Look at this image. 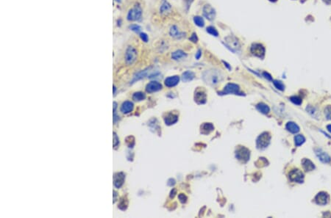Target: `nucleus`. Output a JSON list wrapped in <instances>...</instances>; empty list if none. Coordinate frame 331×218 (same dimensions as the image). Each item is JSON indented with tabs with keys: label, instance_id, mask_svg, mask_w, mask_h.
Returning <instances> with one entry per match:
<instances>
[{
	"label": "nucleus",
	"instance_id": "1",
	"mask_svg": "<svg viewBox=\"0 0 331 218\" xmlns=\"http://www.w3.org/2000/svg\"><path fill=\"white\" fill-rule=\"evenodd\" d=\"M222 75L220 72L216 70L207 71L204 73L203 79L206 83L210 84H217L222 80Z\"/></svg>",
	"mask_w": 331,
	"mask_h": 218
},
{
	"label": "nucleus",
	"instance_id": "2",
	"mask_svg": "<svg viewBox=\"0 0 331 218\" xmlns=\"http://www.w3.org/2000/svg\"><path fill=\"white\" fill-rule=\"evenodd\" d=\"M142 16V9L139 5H136L128 12L127 18L128 21H139Z\"/></svg>",
	"mask_w": 331,
	"mask_h": 218
},
{
	"label": "nucleus",
	"instance_id": "3",
	"mask_svg": "<svg viewBox=\"0 0 331 218\" xmlns=\"http://www.w3.org/2000/svg\"><path fill=\"white\" fill-rule=\"evenodd\" d=\"M137 59V51L133 46H129L127 49L125 53V60L127 64L131 65Z\"/></svg>",
	"mask_w": 331,
	"mask_h": 218
},
{
	"label": "nucleus",
	"instance_id": "4",
	"mask_svg": "<svg viewBox=\"0 0 331 218\" xmlns=\"http://www.w3.org/2000/svg\"><path fill=\"white\" fill-rule=\"evenodd\" d=\"M270 135L268 133L264 132L258 137L257 140V146L258 148H264L267 147L270 143Z\"/></svg>",
	"mask_w": 331,
	"mask_h": 218
},
{
	"label": "nucleus",
	"instance_id": "5",
	"mask_svg": "<svg viewBox=\"0 0 331 218\" xmlns=\"http://www.w3.org/2000/svg\"><path fill=\"white\" fill-rule=\"evenodd\" d=\"M224 40H225V43L227 48H229L233 52H235V50H237L238 49L240 48L239 41H238L237 38L235 37L228 36L224 38Z\"/></svg>",
	"mask_w": 331,
	"mask_h": 218
},
{
	"label": "nucleus",
	"instance_id": "6",
	"mask_svg": "<svg viewBox=\"0 0 331 218\" xmlns=\"http://www.w3.org/2000/svg\"><path fill=\"white\" fill-rule=\"evenodd\" d=\"M289 179L292 182L303 183L304 175L301 170H298V169H295V170H291L289 173Z\"/></svg>",
	"mask_w": 331,
	"mask_h": 218
},
{
	"label": "nucleus",
	"instance_id": "7",
	"mask_svg": "<svg viewBox=\"0 0 331 218\" xmlns=\"http://www.w3.org/2000/svg\"><path fill=\"white\" fill-rule=\"evenodd\" d=\"M236 157L243 162H246L249 158V151L244 147H241L236 152Z\"/></svg>",
	"mask_w": 331,
	"mask_h": 218
},
{
	"label": "nucleus",
	"instance_id": "8",
	"mask_svg": "<svg viewBox=\"0 0 331 218\" xmlns=\"http://www.w3.org/2000/svg\"><path fill=\"white\" fill-rule=\"evenodd\" d=\"M203 15L207 19L212 21L216 17V11L210 5H205L203 8Z\"/></svg>",
	"mask_w": 331,
	"mask_h": 218
},
{
	"label": "nucleus",
	"instance_id": "9",
	"mask_svg": "<svg viewBox=\"0 0 331 218\" xmlns=\"http://www.w3.org/2000/svg\"><path fill=\"white\" fill-rule=\"evenodd\" d=\"M329 195L325 192H321L317 194L315 197V201L318 205H326L328 203Z\"/></svg>",
	"mask_w": 331,
	"mask_h": 218
},
{
	"label": "nucleus",
	"instance_id": "10",
	"mask_svg": "<svg viewBox=\"0 0 331 218\" xmlns=\"http://www.w3.org/2000/svg\"><path fill=\"white\" fill-rule=\"evenodd\" d=\"M223 93H234V94H240L239 93V86L236 84L230 83L226 85L224 87Z\"/></svg>",
	"mask_w": 331,
	"mask_h": 218
},
{
	"label": "nucleus",
	"instance_id": "11",
	"mask_svg": "<svg viewBox=\"0 0 331 218\" xmlns=\"http://www.w3.org/2000/svg\"><path fill=\"white\" fill-rule=\"evenodd\" d=\"M124 178H125V175L123 173H118L114 175V185L116 188H120V187L122 186L124 182Z\"/></svg>",
	"mask_w": 331,
	"mask_h": 218
},
{
	"label": "nucleus",
	"instance_id": "12",
	"mask_svg": "<svg viewBox=\"0 0 331 218\" xmlns=\"http://www.w3.org/2000/svg\"><path fill=\"white\" fill-rule=\"evenodd\" d=\"M162 89V85L161 84H160L158 82H149L146 87V90L148 93H153L156 92V91L160 90Z\"/></svg>",
	"mask_w": 331,
	"mask_h": 218
},
{
	"label": "nucleus",
	"instance_id": "13",
	"mask_svg": "<svg viewBox=\"0 0 331 218\" xmlns=\"http://www.w3.org/2000/svg\"><path fill=\"white\" fill-rule=\"evenodd\" d=\"M251 52L255 56L261 57L264 55V48L260 44H255L252 46L251 48Z\"/></svg>",
	"mask_w": 331,
	"mask_h": 218
},
{
	"label": "nucleus",
	"instance_id": "14",
	"mask_svg": "<svg viewBox=\"0 0 331 218\" xmlns=\"http://www.w3.org/2000/svg\"><path fill=\"white\" fill-rule=\"evenodd\" d=\"M172 6L166 0H163L161 3V5L160 7V13L162 15H168L169 13H171Z\"/></svg>",
	"mask_w": 331,
	"mask_h": 218
},
{
	"label": "nucleus",
	"instance_id": "15",
	"mask_svg": "<svg viewBox=\"0 0 331 218\" xmlns=\"http://www.w3.org/2000/svg\"><path fill=\"white\" fill-rule=\"evenodd\" d=\"M316 154L318 156V158L320 159V160L323 163H329L330 162V157L325 153V152L322 151L321 149H317L316 150Z\"/></svg>",
	"mask_w": 331,
	"mask_h": 218
},
{
	"label": "nucleus",
	"instance_id": "16",
	"mask_svg": "<svg viewBox=\"0 0 331 218\" xmlns=\"http://www.w3.org/2000/svg\"><path fill=\"white\" fill-rule=\"evenodd\" d=\"M169 34L172 37H174V38H181L185 36V35L184 33L180 32V30H179L178 27H177V26H175V25H174V26H172V27L170 28Z\"/></svg>",
	"mask_w": 331,
	"mask_h": 218
},
{
	"label": "nucleus",
	"instance_id": "17",
	"mask_svg": "<svg viewBox=\"0 0 331 218\" xmlns=\"http://www.w3.org/2000/svg\"><path fill=\"white\" fill-rule=\"evenodd\" d=\"M179 81H180V78H179V77H177V76L170 77L166 79L165 84L166 87H174V86L177 85V84H178Z\"/></svg>",
	"mask_w": 331,
	"mask_h": 218
},
{
	"label": "nucleus",
	"instance_id": "18",
	"mask_svg": "<svg viewBox=\"0 0 331 218\" xmlns=\"http://www.w3.org/2000/svg\"><path fill=\"white\" fill-rule=\"evenodd\" d=\"M302 164H303V167L305 171H311V170H313L314 168H315V166H314L313 162L310 161V160H308V159H304L303 161H302Z\"/></svg>",
	"mask_w": 331,
	"mask_h": 218
},
{
	"label": "nucleus",
	"instance_id": "19",
	"mask_svg": "<svg viewBox=\"0 0 331 218\" xmlns=\"http://www.w3.org/2000/svg\"><path fill=\"white\" fill-rule=\"evenodd\" d=\"M285 128L288 131L293 133V134H296V133H298L300 131V127L298 126V125L294 122H288L285 126Z\"/></svg>",
	"mask_w": 331,
	"mask_h": 218
},
{
	"label": "nucleus",
	"instance_id": "20",
	"mask_svg": "<svg viewBox=\"0 0 331 218\" xmlns=\"http://www.w3.org/2000/svg\"><path fill=\"white\" fill-rule=\"evenodd\" d=\"M133 109V104L130 101H125L122 104L121 107V111L123 113L130 112Z\"/></svg>",
	"mask_w": 331,
	"mask_h": 218
},
{
	"label": "nucleus",
	"instance_id": "21",
	"mask_svg": "<svg viewBox=\"0 0 331 218\" xmlns=\"http://www.w3.org/2000/svg\"><path fill=\"white\" fill-rule=\"evenodd\" d=\"M164 121H165L166 124L172 125V124H174V123H175L177 121H178V118H177V116L175 115L171 114V113H170V114H168L166 116V118H164Z\"/></svg>",
	"mask_w": 331,
	"mask_h": 218
},
{
	"label": "nucleus",
	"instance_id": "22",
	"mask_svg": "<svg viewBox=\"0 0 331 218\" xmlns=\"http://www.w3.org/2000/svg\"><path fill=\"white\" fill-rule=\"evenodd\" d=\"M172 57L175 60H180L186 57V54L181 50H177L172 54Z\"/></svg>",
	"mask_w": 331,
	"mask_h": 218
},
{
	"label": "nucleus",
	"instance_id": "23",
	"mask_svg": "<svg viewBox=\"0 0 331 218\" xmlns=\"http://www.w3.org/2000/svg\"><path fill=\"white\" fill-rule=\"evenodd\" d=\"M148 70H149V68L146 69V70L141 71L137 73V74L135 75L134 79H133V82H136V81L139 80V79L144 78L145 77L148 76V73H149V71H148ZM148 77H149V76H148Z\"/></svg>",
	"mask_w": 331,
	"mask_h": 218
},
{
	"label": "nucleus",
	"instance_id": "24",
	"mask_svg": "<svg viewBox=\"0 0 331 218\" xmlns=\"http://www.w3.org/2000/svg\"><path fill=\"white\" fill-rule=\"evenodd\" d=\"M214 129V127L211 123H205L202 125V126H201V131L203 134H208L210 131H212Z\"/></svg>",
	"mask_w": 331,
	"mask_h": 218
},
{
	"label": "nucleus",
	"instance_id": "25",
	"mask_svg": "<svg viewBox=\"0 0 331 218\" xmlns=\"http://www.w3.org/2000/svg\"><path fill=\"white\" fill-rule=\"evenodd\" d=\"M195 101L199 104H204L206 101V96L204 93L199 92L195 95Z\"/></svg>",
	"mask_w": 331,
	"mask_h": 218
},
{
	"label": "nucleus",
	"instance_id": "26",
	"mask_svg": "<svg viewBox=\"0 0 331 218\" xmlns=\"http://www.w3.org/2000/svg\"><path fill=\"white\" fill-rule=\"evenodd\" d=\"M194 78V74L192 71H185L183 74V77H182V80L183 82H189V81H191L192 79Z\"/></svg>",
	"mask_w": 331,
	"mask_h": 218
},
{
	"label": "nucleus",
	"instance_id": "27",
	"mask_svg": "<svg viewBox=\"0 0 331 218\" xmlns=\"http://www.w3.org/2000/svg\"><path fill=\"white\" fill-rule=\"evenodd\" d=\"M257 109L260 111L261 112L263 113V114H267L269 112V107L266 105V104H263V103H260L257 105Z\"/></svg>",
	"mask_w": 331,
	"mask_h": 218
},
{
	"label": "nucleus",
	"instance_id": "28",
	"mask_svg": "<svg viewBox=\"0 0 331 218\" xmlns=\"http://www.w3.org/2000/svg\"><path fill=\"white\" fill-rule=\"evenodd\" d=\"M294 141H295V145H296L297 146H300V145H303V143H305V139L303 135L299 134V135H297V136L294 137Z\"/></svg>",
	"mask_w": 331,
	"mask_h": 218
},
{
	"label": "nucleus",
	"instance_id": "29",
	"mask_svg": "<svg viewBox=\"0 0 331 218\" xmlns=\"http://www.w3.org/2000/svg\"><path fill=\"white\" fill-rule=\"evenodd\" d=\"M194 21L196 25H197L198 27H204V25H205V21H204L203 18L200 16L194 17Z\"/></svg>",
	"mask_w": 331,
	"mask_h": 218
},
{
	"label": "nucleus",
	"instance_id": "30",
	"mask_svg": "<svg viewBox=\"0 0 331 218\" xmlns=\"http://www.w3.org/2000/svg\"><path fill=\"white\" fill-rule=\"evenodd\" d=\"M133 100L135 101H142L145 99V95L144 93H143L141 92L135 93L133 94Z\"/></svg>",
	"mask_w": 331,
	"mask_h": 218
},
{
	"label": "nucleus",
	"instance_id": "31",
	"mask_svg": "<svg viewBox=\"0 0 331 218\" xmlns=\"http://www.w3.org/2000/svg\"><path fill=\"white\" fill-rule=\"evenodd\" d=\"M207 32L209 34H210L211 35H214V36L215 37H217L218 35H219V33H218V31L217 30H216L215 27H207Z\"/></svg>",
	"mask_w": 331,
	"mask_h": 218
},
{
	"label": "nucleus",
	"instance_id": "32",
	"mask_svg": "<svg viewBox=\"0 0 331 218\" xmlns=\"http://www.w3.org/2000/svg\"><path fill=\"white\" fill-rule=\"evenodd\" d=\"M290 100H291V102H293L294 104H297V105H300L302 104V99L298 96H292V97L290 98Z\"/></svg>",
	"mask_w": 331,
	"mask_h": 218
},
{
	"label": "nucleus",
	"instance_id": "33",
	"mask_svg": "<svg viewBox=\"0 0 331 218\" xmlns=\"http://www.w3.org/2000/svg\"><path fill=\"white\" fill-rule=\"evenodd\" d=\"M274 84L275 87H276L278 90H283L285 89L284 84L282 83L280 81H278V80L274 81Z\"/></svg>",
	"mask_w": 331,
	"mask_h": 218
},
{
	"label": "nucleus",
	"instance_id": "34",
	"mask_svg": "<svg viewBox=\"0 0 331 218\" xmlns=\"http://www.w3.org/2000/svg\"><path fill=\"white\" fill-rule=\"evenodd\" d=\"M325 114L327 119L331 120V106H327L325 109Z\"/></svg>",
	"mask_w": 331,
	"mask_h": 218
},
{
	"label": "nucleus",
	"instance_id": "35",
	"mask_svg": "<svg viewBox=\"0 0 331 218\" xmlns=\"http://www.w3.org/2000/svg\"><path fill=\"white\" fill-rule=\"evenodd\" d=\"M130 30H132V31L135 32V33H140V31L141 30V27L138 26V25H137V24L131 25V26L130 27Z\"/></svg>",
	"mask_w": 331,
	"mask_h": 218
},
{
	"label": "nucleus",
	"instance_id": "36",
	"mask_svg": "<svg viewBox=\"0 0 331 218\" xmlns=\"http://www.w3.org/2000/svg\"><path fill=\"white\" fill-rule=\"evenodd\" d=\"M140 37H141V40H142L143 41H144V42H147L148 41L149 37L146 33H141V34H140Z\"/></svg>",
	"mask_w": 331,
	"mask_h": 218
},
{
	"label": "nucleus",
	"instance_id": "37",
	"mask_svg": "<svg viewBox=\"0 0 331 218\" xmlns=\"http://www.w3.org/2000/svg\"><path fill=\"white\" fill-rule=\"evenodd\" d=\"M119 143V138H118L117 135H116V133H114V147L117 146Z\"/></svg>",
	"mask_w": 331,
	"mask_h": 218
},
{
	"label": "nucleus",
	"instance_id": "38",
	"mask_svg": "<svg viewBox=\"0 0 331 218\" xmlns=\"http://www.w3.org/2000/svg\"><path fill=\"white\" fill-rule=\"evenodd\" d=\"M179 199H180V202L181 203H185L187 201V197L184 194H180L179 195Z\"/></svg>",
	"mask_w": 331,
	"mask_h": 218
},
{
	"label": "nucleus",
	"instance_id": "39",
	"mask_svg": "<svg viewBox=\"0 0 331 218\" xmlns=\"http://www.w3.org/2000/svg\"><path fill=\"white\" fill-rule=\"evenodd\" d=\"M190 40H191V41L194 42V43H197V42L198 41V38H197V34H196V33L192 34V35L191 36V38H190Z\"/></svg>",
	"mask_w": 331,
	"mask_h": 218
},
{
	"label": "nucleus",
	"instance_id": "40",
	"mask_svg": "<svg viewBox=\"0 0 331 218\" xmlns=\"http://www.w3.org/2000/svg\"><path fill=\"white\" fill-rule=\"evenodd\" d=\"M201 55H202V52H201V50H198L197 53L196 54V58H197V60H199V59L200 58Z\"/></svg>",
	"mask_w": 331,
	"mask_h": 218
},
{
	"label": "nucleus",
	"instance_id": "41",
	"mask_svg": "<svg viewBox=\"0 0 331 218\" xmlns=\"http://www.w3.org/2000/svg\"><path fill=\"white\" fill-rule=\"evenodd\" d=\"M176 192H177L176 189H173V190H172V192H171V195H170V197H172V198H173V197H175V194H176Z\"/></svg>",
	"mask_w": 331,
	"mask_h": 218
},
{
	"label": "nucleus",
	"instance_id": "42",
	"mask_svg": "<svg viewBox=\"0 0 331 218\" xmlns=\"http://www.w3.org/2000/svg\"><path fill=\"white\" fill-rule=\"evenodd\" d=\"M263 75H264L265 77L267 78L268 80H272V77L268 74V73H263Z\"/></svg>",
	"mask_w": 331,
	"mask_h": 218
},
{
	"label": "nucleus",
	"instance_id": "43",
	"mask_svg": "<svg viewBox=\"0 0 331 218\" xmlns=\"http://www.w3.org/2000/svg\"><path fill=\"white\" fill-rule=\"evenodd\" d=\"M327 130H328V131H330V132L331 133V124H330V125H328V126H327Z\"/></svg>",
	"mask_w": 331,
	"mask_h": 218
},
{
	"label": "nucleus",
	"instance_id": "44",
	"mask_svg": "<svg viewBox=\"0 0 331 218\" xmlns=\"http://www.w3.org/2000/svg\"><path fill=\"white\" fill-rule=\"evenodd\" d=\"M116 2H121V0H116Z\"/></svg>",
	"mask_w": 331,
	"mask_h": 218
}]
</instances>
